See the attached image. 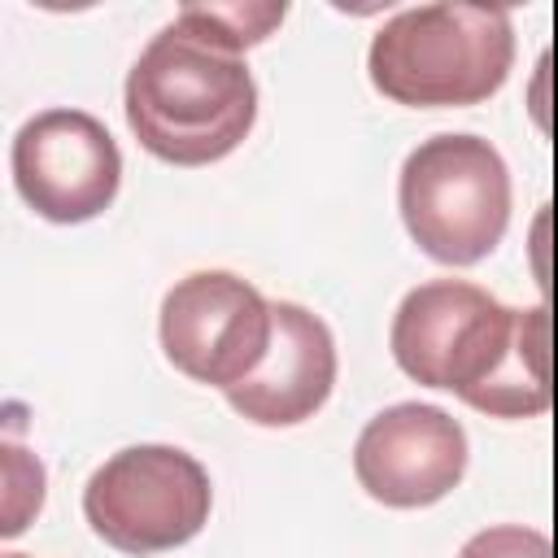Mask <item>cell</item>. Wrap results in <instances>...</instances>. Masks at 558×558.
<instances>
[{"label": "cell", "instance_id": "1", "mask_svg": "<svg viewBox=\"0 0 558 558\" xmlns=\"http://www.w3.org/2000/svg\"><path fill=\"white\" fill-rule=\"evenodd\" d=\"M253 118V70L235 52L201 44L179 22L161 26L126 74V126L157 161H222L244 144Z\"/></svg>", "mask_w": 558, "mask_h": 558}, {"label": "cell", "instance_id": "2", "mask_svg": "<svg viewBox=\"0 0 558 558\" xmlns=\"http://www.w3.org/2000/svg\"><path fill=\"white\" fill-rule=\"evenodd\" d=\"M514 61V26L497 4H418L388 17L366 52L379 96L410 109H462L488 100Z\"/></svg>", "mask_w": 558, "mask_h": 558}, {"label": "cell", "instance_id": "3", "mask_svg": "<svg viewBox=\"0 0 558 558\" xmlns=\"http://www.w3.org/2000/svg\"><path fill=\"white\" fill-rule=\"evenodd\" d=\"M397 205L410 240L427 257L445 266H475L506 235L510 170L488 140L445 131L405 157Z\"/></svg>", "mask_w": 558, "mask_h": 558}, {"label": "cell", "instance_id": "4", "mask_svg": "<svg viewBox=\"0 0 558 558\" xmlns=\"http://www.w3.org/2000/svg\"><path fill=\"white\" fill-rule=\"evenodd\" d=\"M519 314L523 310L501 305L480 283L427 279L401 296L388 344L414 384L445 388L475 405L514 344Z\"/></svg>", "mask_w": 558, "mask_h": 558}, {"label": "cell", "instance_id": "5", "mask_svg": "<svg viewBox=\"0 0 558 558\" xmlns=\"http://www.w3.org/2000/svg\"><path fill=\"white\" fill-rule=\"evenodd\" d=\"M209 471L174 445H126L83 488L92 532L118 554H161L209 523Z\"/></svg>", "mask_w": 558, "mask_h": 558}, {"label": "cell", "instance_id": "6", "mask_svg": "<svg viewBox=\"0 0 558 558\" xmlns=\"http://www.w3.org/2000/svg\"><path fill=\"white\" fill-rule=\"evenodd\" d=\"M270 336V301L231 270H196L161 301V349L170 366L222 392L262 366Z\"/></svg>", "mask_w": 558, "mask_h": 558}, {"label": "cell", "instance_id": "7", "mask_svg": "<svg viewBox=\"0 0 558 558\" xmlns=\"http://www.w3.org/2000/svg\"><path fill=\"white\" fill-rule=\"evenodd\" d=\"M17 196L48 222L100 218L122 183V153L87 109H44L13 135Z\"/></svg>", "mask_w": 558, "mask_h": 558}, {"label": "cell", "instance_id": "8", "mask_svg": "<svg viewBox=\"0 0 558 558\" xmlns=\"http://www.w3.org/2000/svg\"><path fill=\"white\" fill-rule=\"evenodd\" d=\"M466 471V432L462 423L423 401H397L379 410L357 445H353V475L366 497L392 510H418L458 488Z\"/></svg>", "mask_w": 558, "mask_h": 558}, {"label": "cell", "instance_id": "9", "mask_svg": "<svg viewBox=\"0 0 558 558\" xmlns=\"http://www.w3.org/2000/svg\"><path fill=\"white\" fill-rule=\"evenodd\" d=\"M275 310V336L262 357V366L227 388V401L240 418L257 427H296L323 410L336 384V340L331 327L296 305V301H270Z\"/></svg>", "mask_w": 558, "mask_h": 558}, {"label": "cell", "instance_id": "10", "mask_svg": "<svg viewBox=\"0 0 558 558\" xmlns=\"http://www.w3.org/2000/svg\"><path fill=\"white\" fill-rule=\"evenodd\" d=\"M471 410L493 418H532L549 410V310L545 305L519 314L514 344Z\"/></svg>", "mask_w": 558, "mask_h": 558}, {"label": "cell", "instance_id": "11", "mask_svg": "<svg viewBox=\"0 0 558 558\" xmlns=\"http://www.w3.org/2000/svg\"><path fill=\"white\" fill-rule=\"evenodd\" d=\"M174 22L201 44L240 57L283 22V4H183Z\"/></svg>", "mask_w": 558, "mask_h": 558}, {"label": "cell", "instance_id": "12", "mask_svg": "<svg viewBox=\"0 0 558 558\" xmlns=\"http://www.w3.org/2000/svg\"><path fill=\"white\" fill-rule=\"evenodd\" d=\"M458 558H554L549 554V536L527 527V523H497V527H484L475 532Z\"/></svg>", "mask_w": 558, "mask_h": 558}, {"label": "cell", "instance_id": "13", "mask_svg": "<svg viewBox=\"0 0 558 558\" xmlns=\"http://www.w3.org/2000/svg\"><path fill=\"white\" fill-rule=\"evenodd\" d=\"M4 558H22V554H4Z\"/></svg>", "mask_w": 558, "mask_h": 558}]
</instances>
